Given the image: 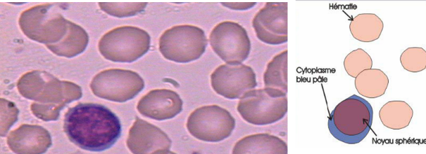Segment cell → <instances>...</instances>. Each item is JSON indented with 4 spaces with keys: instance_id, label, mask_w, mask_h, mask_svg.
Listing matches in <instances>:
<instances>
[{
    "instance_id": "cell-9",
    "label": "cell",
    "mask_w": 426,
    "mask_h": 154,
    "mask_svg": "<svg viewBox=\"0 0 426 154\" xmlns=\"http://www.w3.org/2000/svg\"><path fill=\"white\" fill-rule=\"evenodd\" d=\"M213 50L227 64L242 63L249 56L251 42L246 29L232 21L218 24L209 35Z\"/></svg>"
},
{
    "instance_id": "cell-17",
    "label": "cell",
    "mask_w": 426,
    "mask_h": 154,
    "mask_svg": "<svg viewBox=\"0 0 426 154\" xmlns=\"http://www.w3.org/2000/svg\"><path fill=\"white\" fill-rule=\"evenodd\" d=\"M147 3H99L100 8L106 13L115 17L134 15L144 10Z\"/></svg>"
},
{
    "instance_id": "cell-8",
    "label": "cell",
    "mask_w": 426,
    "mask_h": 154,
    "mask_svg": "<svg viewBox=\"0 0 426 154\" xmlns=\"http://www.w3.org/2000/svg\"><path fill=\"white\" fill-rule=\"evenodd\" d=\"M90 87L99 97L123 102L132 99L140 92L144 87V82L134 71L110 69L96 74Z\"/></svg>"
},
{
    "instance_id": "cell-1",
    "label": "cell",
    "mask_w": 426,
    "mask_h": 154,
    "mask_svg": "<svg viewBox=\"0 0 426 154\" xmlns=\"http://www.w3.org/2000/svg\"><path fill=\"white\" fill-rule=\"evenodd\" d=\"M63 130L71 142L89 151L111 148L121 134L118 116L104 105L80 103L65 114Z\"/></svg>"
},
{
    "instance_id": "cell-6",
    "label": "cell",
    "mask_w": 426,
    "mask_h": 154,
    "mask_svg": "<svg viewBox=\"0 0 426 154\" xmlns=\"http://www.w3.org/2000/svg\"><path fill=\"white\" fill-rule=\"evenodd\" d=\"M207 38L203 30L181 24L165 30L159 38V50L170 61L186 63L196 60L205 52Z\"/></svg>"
},
{
    "instance_id": "cell-3",
    "label": "cell",
    "mask_w": 426,
    "mask_h": 154,
    "mask_svg": "<svg viewBox=\"0 0 426 154\" xmlns=\"http://www.w3.org/2000/svg\"><path fill=\"white\" fill-rule=\"evenodd\" d=\"M54 5H39L25 10L19 19L21 30L30 38L46 44L57 55L70 42L76 24L52 9Z\"/></svg>"
},
{
    "instance_id": "cell-18",
    "label": "cell",
    "mask_w": 426,
    "mask_h": 154,
    "mask_svg": "<svg viewBox=\"0 0 426 154\" xmlns=\"http://www.w3.org/2000/svg\"><path fill=\"white\" fill-rule=\"evenodd\" d=\"M223 6L237 10H244L253 7L255 2H222Z\"/></svg>"
},
{
    "instance_id": "cell-10",
    "label": "cell",
    "mask_w": 426,
    "mask_h": 154,
    "mask_svg": "<svg viewBox=\"0 0 426 154\" xmlns=\"http://www.w3.org/2000/svg\"><path fill=\"white\" fill-rule=\"evenodd\" d=\"M213 90L227 99L240 98L246 91L256 86L253 69L242 63L224 64L218 66L211 75Z\"/></svg>"
},
{
    "instance_id": "cell-14",
    "label": "cell",
    "mask_w": 426,
    "mask_h": 154,
    "mask_svg": "<svg viewBox=\"0 0 426 154\" xmlns=\"http://www.w3.org/2000/svg\"><path fill=\"white\" fill-rule=\"evenodd\" d=\"M9 148L17 153H43L51 145L49 132L37 125H22L7 138Z\"/></svg>"
},
{
    "instance_id": "cell-7",
    "label": "cell",
    "mask_w": 426,
    "mask_h": 154,
    "mask_svg": "<svg viewBox=\"0 0 426 154\" xmlns=\"http://www.w3.org/2000/svg\"><path fill=\"white\" fill-rule=\"evenodd\" d=\"M186 126L196 139L218 142L230 136L235 127V120L225 108L215 104L206 105L189 114Z\"/></svg>"
},
{
    "instance_id": "cell-13",
    "label": "cell",
    "mask_w": 426,
    "mask_h": 154,
    "mask_svg": "<svg viewBox=\"0 0 426 154\" xmlns=\"http://www.w3.org/2000/svg\"><path fill=\"white\" fill-rule=\"evenodd\" d=\"M137 108L142 115L149 118L168 120L182 111V101L180 95L173 90L156 89L141 98Z\"/></svg>"
},
{
    "instance_id": "cell-2",
    "label": "cell",
    "mask_w": 426,
    "mask_h": 154,
    "mask_svg": "<svg viewBox=\"0 0 426 154\" xmlns=\"http://www.w3.org/2000/svg\"><path fill=\"white\" fill-rule=\"evenodd\" d=\"M78 85L66 81H60L45 71H34L25 74L18 83L20 94L39 101L42 104H32V112L44 120H56L66 103L81 97L82 94L68 93Z\"/></svg>"
},
{
    "instance_id": "cell-15",
    "label": "cell",
    "mask_w": 426,
    "mask_h": 154,
    "mask_svg": "<svg viewBox=\"0 0 426 154\" xmlns=\"http://www.w3.org/2000/svg\"><path fill=\"white\" fill-rule=\"evenodd\" d=\"M286 144L280 138L269 134H255L239 140L232 153H286Z\"/></svg>"
},
{
    "instance_id": "cell-5",
    "label": "cell",
    "mask_w": 426,
    "mask_h": 154,
    "mask_svg": "<svg viewBox=\"0 0 426 154\" xmlns=\"http://www.w3.org/2000/svg\"><path fill=\"white\" fill-rule=\"evenodd\" d=\"M150 43V36L145 30L123 26L105 34L99 42V50L108 60L132 62L148 52Z\"/></svg>"
},
{
    "instance_id": "cell-16",
    "label": "cell",
    "mask_w": 426,
    "mask_h": 154,
    "mask_svg": "<svg viewBox=\"0 0 426 154\" xmlns=\"http://www.w3.org/2000/svg\"><path fill=\"white\" fill-rule=\"evenodd\" d=\"M287 51L278 54L268 64L263 75L264 85L271 88L287 91Z\"/></svg>"
},
{
    "instance_id": "cell-11",
    "label": "cell",
    "mask_w": 426,
    "mask_h": 154,
    "mask_svg": "<svg viewBox=\"0 0 426 154\" xmlns=\"http://www.w3.org/2000/svg\"><path fill=\"white\" fill-rule=\"evenodd\" d=\"M252 26L256 36L268 44L287 41V4L268 2L255 15Z\"/></svg>"
},
{
    "instance_id": "cell-4",
    "label": "cell",
    "mask_w": 426,
    "mask_h": 154,
    "mask_svg": "<svg viewBox=\"0 0 426 154\" xmlns=\"http://www.w3.org/2000/svg\"><path fill=\"white\" fill-rule=\"evenodd\" d=\"M237 109L242 118L251 124L275 122L287 113L286 92L271 88L248 90L239 98Z\"/></svg>"
},
{
    "instance_id": "cell-12",
    "label": "cell",
    "mask_w": 426,
    "mask_h": 154,
    "mask_svg": "<svg viewBox=\"0 0 426 154\" xmlns=\"http://www.w3.org/2000/svg\"><path fill=\"white\" fill-rule=\"evenodd\" d=\"M172 141L159 127L136 118L131 127L127 146L132 153H168Z\"/></svg>"
}]
</instances>
